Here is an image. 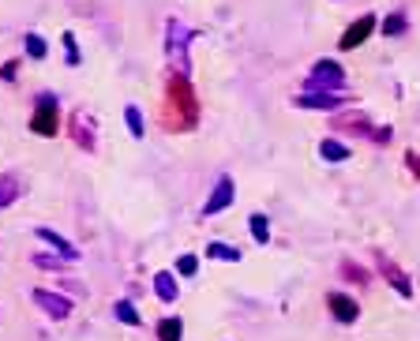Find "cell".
<instances>
[{"instance_id": "6da1fadb", "label": "cell", "mask_w": 420, "mask_h": 341, "mask_svg": "<svg viewBox=\"0 0 420 341\" xmlns=\"http://www.w3.org/2000/svg\"><path fill=\"white\" fill-rule=\"evenodd\" d=\"M162 124L169 131H192L199 124V101H195L192 79L169 72L165 79V109H162Z\"/></svg>"}, {"instance_id": "7a4b0ae2", "label": "cell", "mask_w": 420, "mask_h": 341, "mask_svg": "<svg viewBox=\"0 0 420 341\" xmlns=\"http://www.w3.org/2000/svg\"><path fill=\"white\" fill-rule=\"evenodd\" d=\"M31 131L42 139L60 135V98L52 90H42L34 98V109H31Z\"/></svg>"}, {"instance_id": "3957f363", "label": "cell", "mask_w": 420, "mask_h": 341, "mask_svg": "<svg viewBox=\"0 0 420 341\" xmlns=\"http://www.w3.org/2000/svg\"><path fill=\"white\" fill-rule=\"evenodd\" d=\"M341 86H346V68H341L338 60H319L308 75L304 83V94H341Z\"/></svg>"}, {"instance_id": "277c9868", "label": "cell", "mask_w": 420, "mask_h": 341, "mask_svg": "<svg viewBox=\"0 0 420 341\" xmlns=\"http://www.w3.org/2000/svg\"><path fill=\"white\" fill-rule=\"evenodd\" d=\"M188 42H192V30L184 26L180 19H169V60H173V72L177 75H188L192 64H188Z\"/></svg>"}, {"instance_id": "5b68a950", "label": "cell", "mask_w": 420, "mask_h": 341, "mask_svg": "<svg viewBox=\"0 0 420 341\" xmlns=\"http://www.w3.org/2000/svg\"><path fill=\"white\" fill-rule=\"evenodd\" d=\"M375 26H379V19L372 16V11H360V19H353L346 30H341V38H338V49L341 52H353V49H360L368 38L375 34Z\"/></svg>"}, {"instance_id": "8992f818", "label": "cell", "mask_w": 420, "mask_h": 341, "mask_svg": "<svg viewBox=\"0 0 420 341\" xmlns=\"http://www.w3.org/2000/svg\"><path fill=\"white\" fill-rule=\"evenodd\" d=\"M31 300L49 315V319H60V323L72 319V296H64L60 289L57 293H49V289H31Z\"/></svg>"}, {"instance_id": "52a82bcc", "label": "cell", "mask_w": 420, "mask_h": 341, "mask_svg": "<svg viewBox=\"0 0 420 341\" xmlns=\"http://www.w3.org/2000/svg\"><path fill=\"white\" fill-rule=\"evenodd\" d=\"M349 101L353 98H346V94H319V90H315V94H304V90H300L293 98L297 109H315V113H338V109H346Z\"/></svg>"}, {"instance_id": "ba28073f", "label": "cell", "mask_w": 420, "mask_h": 341, "mask_svg": "<svg viewBox=\"0 0 420 341\" xmlns=\"http://www.w3.org/2000/svg\"><path fill=\"white\" fill-rule=\"evenodd\" d=\"M233 199H236V184H233V177L221 173V177L214 180V191H210V199L203 203V214H206V218H210V214H221L226 206H233Z\"/></svg>"}, {"instance_id": "9c48e42d", "label": "cell", "mask_w": 420, "mask_h": 341, "mask_svg": "<svg viewBox=\"0 0 420 341\" xmlns=\"http://www.w3.org/2000/svg\"><path fill=\"white\" fill-rule=\"evenodd\" d=\"M375 270H379V274H383V278L394 285V293H398V296H413V281L405 278V270L398 267V262H390L383 252H375Z\"/></svg>"}, {"instance_id": "30bf717a", "label": "cell", "mask_w": 420, "mask_h": 341, "mask_svg": "<svg viewBox=\"0 0 420 341\" xmlns=\"http://www.w3.org/2000/svg\"><path fill=\"white\" fill-rule=\"evenodd\" d=\"M331 128L334 131H346V135H360V139H372V131H375V124L368 121L364 113H338L334 121H331Z\"/></svg>"}, {"instance_id": "8fae6325", "label": "cell", "mask_w": 420, "mask_h": 341, "mask_svg": "<svg viewBox=\"0 0 420 341\" xmlns=\"http://www.w3.org/2000/svg\"><path fill=\"white\" fill-rule=\"evenodd\" d=\"M326 308H331V315L338 323H357L360 319V304L353 296H346V293H326Z\"/></svg>"}, {"instance_id": "7c38bea8", "label": "cell", "mask_w": 420, "mask_h": 341, "mask_svg": "<svg viewBox=\"0 0 420 341\" xmlns=\"http://www.w3.org/2000/svg\"><path fill=\"white\" fill-rule=\"evenodd\" d=\"M72 139L79 150H94L98 147V135H94V121H87V113H72Z\"/></svg>"}, {"instance_id": "4fadbf2b", "label": "cell", "mask_w": 420, "mask_h": 341, "mask_svg": "<svg viewBox=\"0 0 420 341\" xmlns=\"http://www.w3.org/2000/svg\"><path fill=\"white\" fill-rule=\"evenodd\" d=\"M34 233H38V240L49 244L60 259H68V262H79V259H83V252H79V247H75L72 240H64L60 233H52V229H45V225H42V229H34Z\"/></svg>"}, {"instance_id": "5bb4252c", "label": "cell", "mask_w": 420, "mask_h": 341, "mask_svg": "<svg viewBox=\"0 0 420 341\" xmlns=\"http://www.w3.org/2000/svg\"><path fill=\"white\" fill-rule=\"evenodd\" d=\"M150 285H154V296L162 300V304H173V300L180 296V285H177V278L169 270H158Z\"/></svg>"}, {"instance_id": "9a60e30c", "label": "cell", "mask_w": 420, "mask_h": 341, "mask_svg": "<svg viewBox=\"0 0 420 341\" xmlns=\"http://www.w3.org/2000/svg\"><path fill=\"white\" fill-rule=\"evenodd\" d=\"M154 334L158 341H184V319L180 315H165V319H158Z\"/></svg>"}, {"instance_id": "2e32d148", "label": "cell", "mask_w": 420, "mask_h": 341, "mask_svg": "<svg viewBox=\"0 0 420 341\" xmlns=\"http://www.w3.org/2000/svg\"><path fill=\"white\" fill-rule=\"evenodd\" d=\"M19 195H23V184L16 173H0V210L11 206V203H19Z\"/></svg>"}, {"instance_id": "e0dca14e", "label": "cell", "mask_w": 420, "mask_h": 341, "mask_svg": "<svg viewBox=\"0 0 420 341\" xmlns=\"http://www.w3.org/2000/svg\"><path fill=\"white\" fill-rule=\"evenodd\" d=\"M319 154H323V162H331V165L349 162V157H353V150L346 147V142H338V139H323L319 142Z\"/></svg>"}, {"instance_id": "ac0fdd59", "label": "cell", "mask_w": 420, "mask_h": 341, "mask_svg": "<svg viewBox=\"0 0 420 341\" xmlns=\"http://www.w3.org/2000/svg\"><path fill=\"white\" fill-rule=\"evenodd\" d=\"M338 274H341V278H346L349 285H368V281H372V274H368L364 267H360V262H353V259H341V267H338Z\"/></svg>"}, {"instance_id": "d6986e66", "label": "cell", "mask_w": 420, "mask_h": 341, "mask_svg": "<svg viewBox=\"0 0 420 341\" xmlns=\"http://www.w3.org/2000/svg\"><path fill=\"white\" fill-rule=\"evenodd\" d=\"M206 255L210 259H221V262H241V247H233V244H221V240H210L206 244Z\"/></svg>"}, {"instance_id": "ffe728a7", "label": "cell", "mask_w": 420, "mask_h": 341, "mask_svg": "<svg viewBox=\"0 0 420 341\" xmlns=\"http://www.w3.org/2000/svg\"><path fill=\"white\" fill-rule=\"evenodd\" d=\"M383 34L387 38H405L409 34V19H405V11H390L383 19Z\"/></svg>"}, {"instance_id": "44dd1931", "label": "cell", "mask_w": 420, "mask_h": 341, "mask_svg": "<svg viewBox=\"0 0 420 341\" xmlns=\"http://www.w3.org/2000/svg\"><path fill=\"white\" fill-rule=\"evenodd\" d=\"M124 124H128V131H131V139H143V135H147V121H143L139 105H124Z\"/></svg>"}, {"instance_id": "7402d4cb", "label": "cell", "mask_w": 420, "mask_h": 341, "mask_svg": "<svg viewBox=\"0 0 420 341\" xmlns=\"http://www.w3.org/2000/svg\"><path fill=\"white\" fill-rule=\"evenodd\" d=\"M248 229H252V236H255V244H270V218L267 214H255L248 218Z\"/></svg>"}, {"instance_id": "603a6c76", "label": "cell", "mask_w": 420, "mask_h": 341, "mask_svg": "<svg viewBox=\"0 0 420 341\" xmlns=\"http://www.w3.org/2000/svg\"><path fill=\"white\" fill-rule=\"evenodd\" d=\"M113 315H116L124 326H143V315L136 311V304H131V300H116V304H113Z\"/></svg>"}, {"instance_id": "cb8c5ba5", "label": "cell", "mask_w": 420, "mask_h": 341, "mask_svg": "<svg viewBox=\"0 0 420 341\" xmlns=\"http://www.w3.org/2000/svg\"><path fill=\"white\" fill-rule=\"evenodd\" d=\"M31 262H34L38 270H64V267H68V259L49 255V252H34V255H31Z\"/></svg>"}, {"instance_id": "d4e9b609", "label": "cell", "mask_w": 420, "mask_h": 341, "mask_svg": "<svg viewBox=\"0 0 420 341\" xmlns=\"http://www.w3.org/2000/svg\"><path fill=\"white\" fill-rule=\"evenodd\" d=\"M23 42H26V57H31V60H45L49 45H45V38H42V34H26Z\"/></svg>"}, {"instance_id": "484cf974", "label": "cell", "mask_w": 420, "mask_h": 341, "mask_svg": "<svg viewBox=\"0 0 420 341\" xmlns=\"http://www.w3.org/2000/svg\"><path fill=\"white\" fill-rule=\"evenodd\" d=\"M60 42H64V57H68V68H79V60H83V57H79V45H75V34L68 30V34H64V38H60Z\"/></svg>"}, {"instance_id": "4316f807", "label": "cell", "mask_w": 420, "mask_h": 341, "mask_svg": "<svg viewBox=\"0 0 420 341\" xmlns=\"http://www.w3.org/2000/svg\"><path fill=\"white\" fill-rule=\"evenodd\" d=\"M195 270H199V259H195V255H180L177 259V274H180V278H195Z\"/></svg>"}, {"instance_id": "83f0119b", "label": "cell", "mask_w": 420, "mask_h": 341, "mask_svg": "<svg viewBox=\"0 0 420 341\" xmlns=\"http://www.w3.org/2000/svg\"><path fill=\"white\" fill-rule=\"evenodd\" d=\"M0 79H4V83H16V79H19V60H4V64H0Z\"/></svg>"}, {"instance_id": "f1b7e54d", "label": "cell", "mask_w": 420, "mask_h": 341, "mask_svg": "<svg viewBox=\"0 0 420 341\" xmlns=\"http://www.w3.org/2000/svg\"><path fill=\"white\" fill-rule=\"evenodd\" d=\"M390 139H394V128H390V124H383V128L372 131V142H375V147H387Z\"/></svg>"}, {"instance_id": "f546056e", "label": "cell", "mask_w": 420, "mask_h": 341, "mask_svg": "<svg viewBox=\"0 0 420 341\" xmlns=\"http://www.w3.org/2000/svg\"><path fill=\"white\" fill-rule=\"evenodd\" d=\"M57 289H64V293H68V296H83V293H87V289L79 285L75 278H60V281H57Z\"/></svg>"}, {"instance_id": "4dcf8cb0", "label": "cell", "mask_w": 420, "mask_h": 341, "mask_svg": "<svg viewBox=\"0 0 420 341\" xmlns=\"http://www.w3.org/2000/svg\"><path fill=\"white\" fill-rule=\"evenodd\" d=\"M405 165H409V173L420 180V154L416 150H405Z\"/></svg>"}]
</instances>
